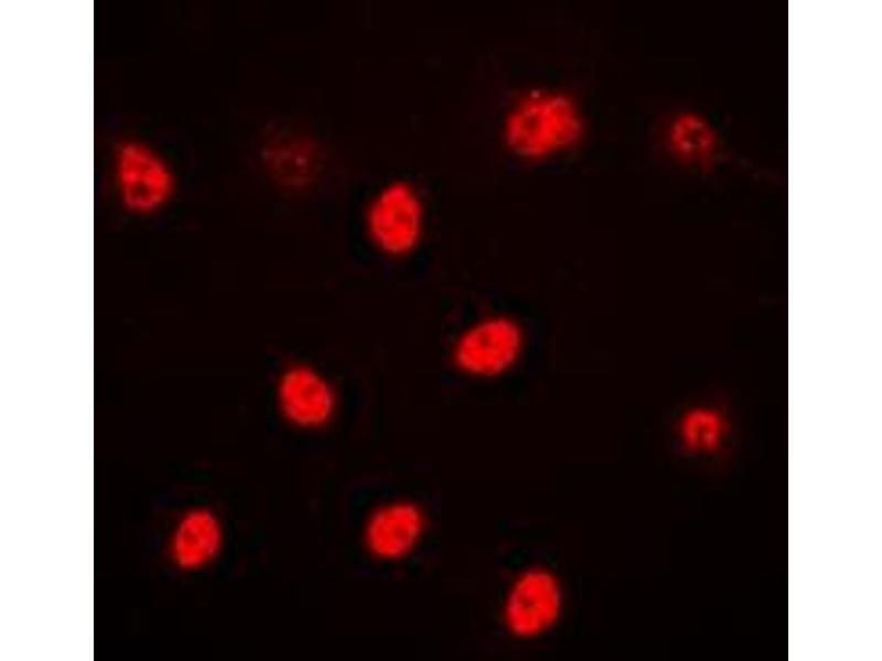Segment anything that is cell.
Masks as SVG:
<instances>
[{"instance_id":"obj_1","label":"cell","mask_w":882,"mask_h":661,"mask_svg":"<svg viewBox=\"0 0 882 661\" xmlns=\"http://www.w3.org/2000/svg\"><path fill=\"white\" fill-rule=\"evenodd\" d=\"M584 133L583 113L570 95L534 89L507 110L502 126L505 145L526 161H542L576 147Z\"/></svg>"},{"instance_id":"obj_2","label":"cell","mask_w":882,"mask_h":661,"mask_svg":"<svg viewBox=\"0 0 882 661\" xmlns=\"http://www.w3.org/2000/svg\"><path fill=\"white\" fill-rule=\"evenodd\" d=\"M525 334L507 315H490L467 326L452 346L454 366L464 375L490 379L509 371L520 359Z\"/></svg>"},{"instance_id":"obj_3","label":"cell","mask_w":882,"mask_h":661,"mask_svg":"<svg viewBox=\"0 0 882 661\" xmlns=\"http://www.w3.org/2000/svg\"><path fill=\"white\" fill-rule=\"evenodd\" d=\"M563 605L559 577L544 566H530L519 572L506 590L503 624L518 639L539 638L557 625Z\"/></svg>"},{"instance_id":"obj_4","label":"cell","mask_w":882,"mask_h":661,"mask_svg":"<svg viewBox=\"0 0 882 661\" xmlns=\"http://www.w3.org/2000/svg\"><path fill=\"white\" fill-rule=\"evenodd\" d=\"M366 228L383 252L409 253L420 242L424 228V207L419 193L405 181L385 185L367 208Z\"/></svg>"},{"instance_id":"obj_5","label":"cell","mask_w":882,"mask_h":661,"mask_svg":"<svg viewBox=\"0 0 882 661\" xmlns=\"http://www.w3.org/2000/svg\"><path fill=\"white\" fill-rule=\"evenodd\" d=\"M426 528L427 517L418 503L406 499L387 501L367 516L364 546L378 561L398 562L418 548Z\"/></svg>"},{"instance_id":"obj_6","label":"cell","mask_w":882,"mask_h":661,"mask_svg":"<svg viewBox=\"0 0 882 661\" xmlns=\"http://www.w3.org/2000/svg\"><path fill=\"white\" fill-rule=\"evenodd\" d=\"M116 180L122 204L136 213H151L163 205L172 192L166 164L151 149L126 143L116 155Z\"/></svg>"},{"instance_id":"obj_7","label":"cell","mask_w":882,"mask_h":661,"mask_svg":"<svg viewBox=\"0 0 882 661\" xmlns=\"http://www.w3.org/2000/svg\"><path fill=\"white\" fill-rule=\"evenodd\" d=\"M276 397L284 420L302 430L325 426L337 407L331 383L319 371L304 365L291 366L281 373Z\"/></svg>"},{"instance_id":"obj_8","label":"cell","mask_w":882,"mask_h":661,"mask_svg":"<svg viewBox=\"0 0 882 661\" xmlns=\"http://www.w3.org/2000/svg\"><path fill=\"white\" fill-rule=\"evenodd\" d=\"M224 545V528L209 509L186 511L176 522L170 541L169 554L176 567L197 571L213 563Z\"/></svg>"}]
</instances>
